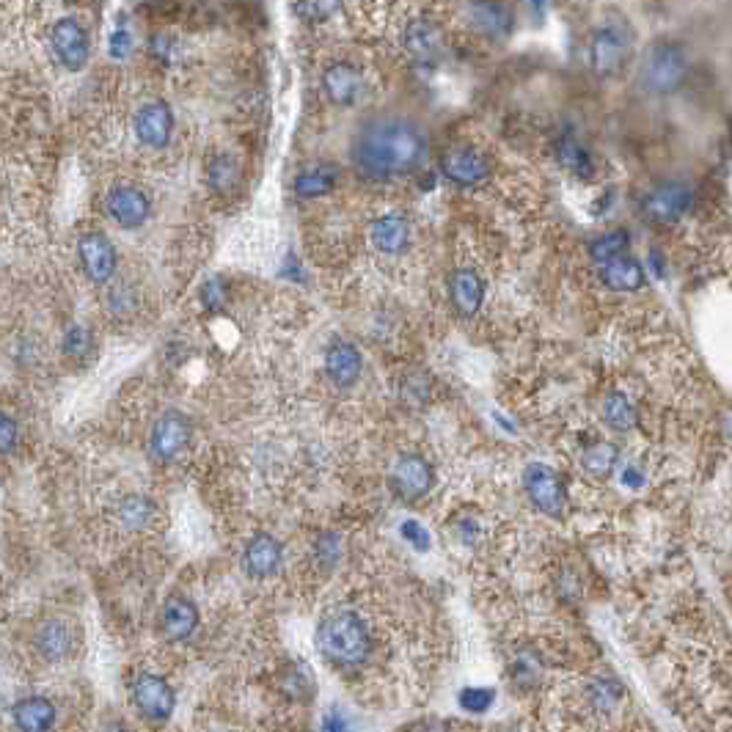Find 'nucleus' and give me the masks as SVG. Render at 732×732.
<instances>
[{
    "mask_svg": "<svg viewBox=\"0 0 732 732\" xmlns=\"http://www.w3.org/2000/svg\"><path fill=\"white\" fill-rule=\"evenodd\" d=\"M430 157V135L422 124L402 113H380L358 124L350 141L355 171L375 182L416 174Z\"/></svg>",
    "mask_w": 732,
    "mask_h": 732,
    "instance_id": "f257e3e1",
    "label": "nucleus"
},
{
    "mask_svg": "<svg viewBox=\"0 0 732 732\" xmlns=\"http://www.w3.org/2000/svg\"><path fill=\"white\" fill-rule=\"evenodd\" d=\"M317 650L333 669L353 672L372 653V636L355 611H333L317 628Z\"/></svg>",
    "mask_w": 732,
    "mask_h": 732,
    "instance_id": "f03ea898",
    "label": "nucleus"
},
{
    "mask_svg": "<svg viewBox=\"0 0 732 732\" xmlns=\"http://www.w3.org/2000/svg\"><path fill=\"white\" fill-rule=\"evenodd\" d=\"M686 53L683 47L675 42H658L650 47V53L644 56L642 64V83L644 89L655 91V94H669V91L680 89V83L686 78Z\"/></svg>",
    "mask_w": 732,
    "mask_h": 732,
    "instance_id": "7ed1b4c3",
    "label": "nucleus"
},
{
    "mask_svg": "<svg viewBox=\"0 0 732 732\" xmlns=\"http://www.w3.org/2000/svg\"><path fill=\"white\" fill-rule=\"evenodd\" d=\"M50 47H53V56H56L58 64L69 69V72H80V69L89 64V31L83 28L78 17H61L53 25V31H50Z\"/></svg>",
    "mask_w": 732,
    "mask_h": 732,
    "instance_id": "20e7f679",
    "label": "nucleus"
},
{
    "mask_svg": "<svg viewBox=\"0 0 732 732\" xmlns=\"http://www.w3.org/2000/svg\"><path fill=\"white\" fill-rule=\"evenodd\" d=\"M523 488H526V496L532 501L534 507L551 518H559L565 512L567 504V490L562 477L556 474L554 468L543 466V463H532L526 466L523 471Z\"/></svg>",
    "mask_w": 732,
    "mask_h": 732,
    "instance_id": "39448f33",
    "label": "nucleus"
},
{
    "mask_svg": "<svg viewBox=\"0 0 732 732\" xmlns=\"http://www.w3.org/2000/svg\"><path fill=\"white\" fill-rule=\"evenodd\" d=\"M435 485L433 466L422 455H402L391 471V490L402 501L424 499Z\"/></svg>",
    "mask_w": 732,
    "mask_h": 732,
    "instance_id": "423d86ee",
    "label": "nucleus"
},
{
    "mask_svg": "<svg viewBox=\"0 0 732 732\" xmlns=\"http://www.w3.org/2000/svg\"><path fill=\"white\" fill-rule=\"evenodd\" d=\"M78 259L80 265H83V273H86L94 284H108V281L116 276V267H119L116 245L100 232H89L80 237Z\"/></svg>",
    "mask_w": 732,
    "mask_h": 732,
    "instance_id": "0eeeda50",
    "label": "nucleus"
},
{
    "mask_svg": "<svg viewBox=\"0 0 732 732\" xmlns=\"http://www.w3.org/2000/svg\"><path fill=\"white\" fill-rule=\"evenodd\" d=\"M441 174L455 185L471 188L490 177V160L474 146H455L441 155Z\"/></svg>",
    "mask_w": 732,
    "mask_h": 732,
    "instance_id": "6e6552de",
    "label": "nucleus"
},
{
    "mask_svg": "<svg viewBox=\"0 0 732 732\" xmlns=\"http://www.w3.org/2000/svg\"><path fill=\"white\" fill-rule=\"evenodd\" d=\"M691 190L680 182H666V185H658L655 190H650L642 201V212L647 221L653 223H675L677 218H683L686 210L691 207Z\"/></svg>",
    "mask_w": 732,
    "mask_h": 732,
    "instance_id": "1a4fd4ad",
    "label": "nucleus"
},
{
    "mask_svg": "<svg viewBox=\"0 0 732 732\" xmlns=\"http://www.w3.org/2000/svg\"><path fill=\"white\" fill-rule=\"evenodd\" d=\"M190 444V422L179 411L163 413L152 427V438H149V452L157 460H174L185 452V446Z\"/></svg>",
    "mask_w": 732,
    "mask_h": 732,
    "instance_id": "9d476101",
    "label": "nucleus"
},
{
    "mask_svg": "<svg viewBox=\"0 0 732 732\" xmlns=\"http://www.w3.org/2000/svg\"><path fill=\"white\" fill-rule=\"evenodd\" d=\"M133 699L138 713L146 721H166L174 713L177 697L168 686V680L157 675H141L133 686Z\"/></svg>",
    "mask_w": 732,
    "mask_h": 732,
    "instance_id": "9b49d317",
    "label": "nucleus"
},
{
    "mask_svg": "<svg viewBox=\"0 0 732 732\" xmlns=\"http://www.w3.org/2000/svg\"><path fill=\"white\" fill-rule=\"evenodd\" d=\"M108 215L116 226L122 229H138L149 221L152 215V201L141 188L133 185H119L108 193Z\"/></svg>",
    "mask_w": 732,
    "mask_h": 732,
    "instance_id": "f8f14e48",
    "label": "nucleus"
},
{
    "mask_svg": "<svg viewBox=\"0 0 732 732\" xmlns=\"http://www.w3.org/2000/svg\"><path fill=\"white\" fill-rule=\"evenodd\" d=\"M174 130V113L163 100L146 102L141 111L135 113V135L138 141L149 149H163L171 141Z\"/></svg>",
    "mask_w": 732,
    "mask_h": 732,
    "instance_id": "ddd939ff",
    "label": "nucleus"
},
{
    "mask_svg": "<svg viewBox=\"0 0 732 732\" xmlns=\"http://www.w3.org/2000/svg\"><path fill=\"white\" fill-rule=\"evenodd\" d=\"M402 47L408 50V56L419 64H433L435 58L444 50V34L441 28L427 20V17H413L411 23L402 31Z\"/></svg>",
    "mask_w": 732,
    "mask_h": 732,
    "instance_id": "4468645a",
    "label": "nucleus"
},
{
    "mask_svg": "<svg viewBox=\"0 0 732 732\" xmlns=\"http://www.w3.org/2000/svg\"><path fill=\"white\" fill-rule=\"evenodd\" d=\"M364 89V78H361V72L353 67V64H333L322 72V91H325V97L331 105L336 108H350L355 100H358V94Z\"/></svg>",
    "mask_w": 732,
    "mask_h": 732,
    "instance_id": "2eb2a0df",
    "label": "nucleus"
},
{
    "mask_svg": "<svg viewBox=\"0 0 732 732\" xmlns=\"http://www.w3.org/2000/svg\"><path fill=\"white\" fill-rule=\"evenodd\" d=\"M589 58H592V69L598 75H614V72H620L625 58H628V42H625V36L617 28H600L598 34L592 36Z\"/></svg>",
    "mask_w": 732,
    "mask_h": 732,
    "instance_id": "dca6fc26",
    "label": "nucleus"
},
{
    "mask_svg": "<svg viewBox=\"0 0 732 732\" xmlns=\"http://www.w3.org/2000/svg\"><path fill=\"white\" fill-rule=\"evenodd\" d=\"M364 369V358L358 353V347L350 342H333L325 353V372L328 378L339 386V389H350L361 378Z\"/></svg>",
    "mask_w": 732,
    "mask_h": 732,
    "instance_id": "f3484780",
    "label": "nucleus"
},
{
    "mask_svg": "<svg viewBox=\"0 0 732 732\" xmlns=\"http://www.w3.org/2000/svg\"><path fill=\"white\" fill-rule=\"evenodd\" d=\"M449 298L460 317H474L485 300V281L477 270H455L449 278Z\"/></svg>",
    "mask_w": 732,
    "mask_h": 732,
    "instance_id": "a211bd4d",
    "label": "nucleus"
},
{
    "mask_svg": "<svg viewBox=\"0 0 732 732\" xmlns=\"http://www.w3.org/2000/svg\"><path fill=\"white\" fill-rule=\"evenodd\" d=\"M281 556H284V548L273 534H256L254 540L245 545V570L254 578L273 576L281 565Z\"/></svg>",
    "mask_w": 732,
    "mask_h": 732,
    "instance_id": "6ab92c4d",
    "label": "nucleus"
},
{
    "mask_svg": "<svg viewBox=\"0 0 732 732\" xmlns=\"http://www.w3.org/2000/svg\"><path fill=\"white\" fill-rule=\"evenodd\" d=\"M372 243L383 254H402L408 248V243H411V223L405 221L400 212L380 215L378 221L372 223Z\"/></svg>",
    "mask_w": 732,
    "mask_h": 732,
    "instance_id": "aec40b11",
    "label": "nucleus"
},
{
    "mask_svg": "<svg viewBox=\"0 0 732 732\" xmlns=\"http://www.w3.org/2000/svg\"><path fill=\"white\" fill-rule=\"evenodd\" d=\"M468 17H471V25L479 34L488 36V39H507L512 34V25H515L510 6H499V3L468 6Z\"/></svg>",
    "mask_w": 732,
    "mask_h": 732,
    "instance_id": "412c9836",
    "label": "nucleus"
},
{
    "mask_svg": "<svg viewBox=\"0 0 732 732\" xmlns=\"http://www.w3.org/2000/svg\"><path fill=\"white\" fill-rule=\"evenodd\" d=\"M160 625H163V633L171 642H185L188 636H193L196 625H199V611L188 598H171L163 606Z\"/></svg>",
    "mask_w": 732,
    "mask_h": 732,
    "instance_id": "4be33fe9",
    "label": "nucleus"
},
{
    "mask_svg": "<svg viewBox=\"0 0 732 732\" xmlns=\"http://www.w3.org/2000/svg\"><path fill=\"white\" fill-rule=\"evenodd\" d=\"M14 724L20 732H50L56 724V708L45 697H25L14 708Z\"/></svg>",
    "mask_w": 732,
    "mask_h": 732,
    "instance_id": "5701e85b",
    "label": "nucleus"
},
{
    "mask_svg": "<svg viewBox=\"0 0 732 732\" xmlns=\"http://www.w3.org/2000/svg\"><path fill=\"white\" fill-rule=\"evenodd\" d=\"M600 281L609 289H617V292H636V289L644 287V270L636 259L622 256L617 262L600 267Z\"/></svg>",
    "mask_w": 732,
    "mask_h": 732,
    "instance_id": "b1692460",
    "label": "nucleus"
},
{
    "mask_svg": "<svg viewBox=\"0 0 732 732\" xmlns=\"http://www.w3.org/2000/svg\"><path fill=\"white\" fill-rule=\"evenodd\" d=\"M72 631H69L67 622L61 620H50L42 625V631L36 636V647L39 653L45 655L47 661H61L72 653Z\"/></svg>",
    "mask_w": 732,
    "mask_h": 732,
    "instance_id": "393cba45",
    "label": "nucleus"
},
{
    "mask_svg": "<svg viewBox=\"0 0 732 732\" xmlns=\"http://www.w3.org/2000/svg\"><path fill=\"white\" fill-rule=\"evenodd\" d=\"M155 515H157L155 501L146 499V496H138V493L122 499L119 510H116V518H119V523H122L124 529H130V532L149 529L152 521H155Z\"/></svg>",
    "mask_w": 732,
    "mask_h": 732,
    "instance_id": "a878e982",
    "label": "nucleus"
},
{
    "mask_svg": "<svg viewBox=\"0 0 732 732\" xmlns=\"http://www.w3.org/2000/svg\"><path fill=\"white\" fill-rule=\"evenodd\" d=\"M207 182L215 193L221 196H232L237 185H240V166L237 160L229 155H215L207 166Z\"/></svg>",
    "mask_w": 732,
    "mask_h": 732,
    "instance_id": "bb28decb",
    "label": "nucleus"
},
{
    "mask_svg": "<svg viewBox=\"0 0 732 732\" xmlns=\"http://www.w3.org/2000/svg\"><path fill=\"white\" fill-rule=\"evenodd\" d=\"M617 457H620L617 446L606 444V441H598V444H592L587 452L581 455V466H584V471H587L589 477L606 479L611 477V471L617 466Z\"/></svg>",
    "mask_w": 732,
    "mask_h": 732,
    "instance_id": "cd10ccee",
    "label": "nucleus"
},
{
    "mask_svg": "<svg viewBox=\"0 0 732 732\" xmlns=\"http://www.w3.org/2000/svg\"><path fill=\"white\" fill-rule=\"evenodd\" d=\"M336 185V174L333 171H325V168H314V171H303L295 177L292 182V190L298 199H320V196H328Z\"/></svg>",
    "mask_w": 732,
    "mask_h": 732,
    "instance_id": "c85d7f7f",
    "label": "nucleus"
},
{
    "mask_svg": "<svg viewBox=\"0 0 732 732\" xmlns=\"http://www.w3.org/2000/svg\"><path fill=\"white\" fill-rule=\"evenodd\" d=\"M556 157H559V163H562L570 174H576V177L581 179H589L592 177V171H595L589 152L578 144V141H573V138H562V141H559V146H556Z\"/></svg>",
    "mask_w": 732,
    "mask_h": 732,
    "instance_id": "c756f323",
    "label": "nucleus"
},
{
    "mask_svg": "<svg viewBox=\"0 0 732 732\" xmlns=\"http://www.w3.org/2000/svg\"><path fill=\"white\" fill-rule=\"evenodd\" d=\"M628 245H631V240H628V232H625V229H617V232L603 234V237H598L595 243L589 245V256L606 267V265H611V262L622 259L625 251H628Z\"/></svg>",
    "mask_w": 732,
    "mask_h": 732,
    "instance_id": "7c9ffc66",
    "label": "nucleus"
},
{
    "mask_svg": "<svg viewBox=\"0 0 732 732\" xmlns=\"http://www.w3.org/2000/svg\"><path fill=\"white\" fill-rule=\"evenodd\" d=\"M603 419L614 433H628L636 424V411L625 394H611L609 400L603 402Z\"/></svg>",
    "mask_w": 732,
    "mask_h": 732,
    "instance_id": "2f4dec72",
    "label": "nucleus"
},
{
    "mask_svg": "<svg viewBox=\"0 0 732 732\" xmlns=\"http://www.w3.org/2000/svg\"><path fill=\"white\" fill-rule=\"evenodd\" d=\"M61 350H64V355H69V358L83 361V358L94 350V336H91L89 328L72 325V328H67V333H64V339H61Z\"/></svg>",
    "mask_w": 732,
    "mask_h": 732,
    "instance_id": "473e14b6",
    "label": "nucleus"
},
{
    "mask_svg": "<svg viewBox=\"0 0 732 732\" xmlns=\"http://www.w3.org/2000/svg\"><path fill=\"white\" fill-rule=\"evenodd\" d=\"M493 699H496V691L493 688H479V686H466L460 691V708L468 710V713H485V710L493 705Z\"/></svg>",
    "mask_w": 732,
    "mask_h": 732,
    "instance_id": "72a5a7b5",
    "label": "nucleus"
},
{
    "mask_svg": "<svg viewBox=\"0 0 732 732\" xmlns=\"http://www.w3.org/2000/svg\"><path fill=\"white\" fill-rule=\"evenodd\" d=\"M201 303L212 311L221 309L223 303H226V284H223L221 278H210V281L201 287Z\"/></svg>",
    "mask_w": 732,
    "mask_h": 732,
    "instance_id": "f704fd0d",
    "label": "nucleus"
},
{
    "mask_svg": "<svg viewBox=\"0 0 732 732\" xmlns=\"http://www.w3.org/2000/svg\"><path fill=\"white\" fill-rule=\"evenodd\" d=\"M402 537H405L413 548H419V551H427V548H430V532L424 529L422 523L416 521L402 523Z\"/></svg>",
    "mask_w": 732,
    "mask_h": 732,
    "instance_id": "c9c22d12",
    "label": "nucleus"
},
{
    "mask_svg": "<svg viewBox=\"0 0 732 732\" xmlns=\"http://www.w3.org/2000/svg\"><path fill=\"white\" fill-rule=\"evenodd\" d=\"M17 435H20L17 422H14L12 416H3V419H0V449H3V455L12 452V446L17 444Z\"/></svg>",
    "mask_w": 732,
    "mask_h": 732,
    "instance_id": "e433bc0d",
    "label": "nucleus"
},
{
    "mask_svg": "<svg viewBox=\"0 0 732 732\" xmlns=\"http://www.w3.org/2000/svg\"><path fill=\"white\" fill-rule=\"evenodd\" d=\"M111 56L113 58H124V56H130V50H133V36H130V31H124V28H119V31H113L111 36Z\"/></svg>",
    "mask_w": 732,
    "mask_h": 732,
    "instance_id": "4c0bfd02",
    "label": "nucleus"
},
{
    "mask_svg": "<svg viewBox=\"0 0 732 732\" xmlns=\"http://www.w3.org/2000/svg\"><path fill=\"white\" fill-rule=\"evenodd\" d=\"M339 6L336 3H306V6H295V12L303 17H314V20H328Z\"/></svg>",
    "mask_w": 732,
    "mask_h": 732,
    "instance_id": "58836bf2",
    "label": "nucleus"
},
{
    "mask_svg": "<svg viewBox=\"0 0 732 732\" xmlns=\"http://www.w3.org/2000/svg\"><path fill=\"white\" fill-rule=\"evenodd\" d=\"M322 730L325 732H350V724L344 719L339 710H331L328 716H325V724H322Z\"/></svg>",
    "mask_w": 732,
    "mask_h": 732,
    "instance_id": "ea45409f",
    "label": "nucleus"
},
{
    "mask_svg": "<svg viewBox=\"0 0 732 732\" xmlns=\"http://www.w3.org/2000/svg\"><path fill=\"white\" fill-rule=\"evenodd\" d=\"M622 479H625V485H631V488H639V485H642V474H639V471H633V468H628Z\"/></svg>",
    "mask_w": 732,
    "mask_h": 732,
    "instance_id": "a19ab883",
    "label": "nucleus"
},
{
    "mask_svg": "<svg viewBox=\"0 0 732 732\" xmlns=\"http://www.w3.org/2000/svg\"><path fill=\"white\" fill-rule=\"evenodd\" d=\"M105 732H127V730H124V727H108Z\"/></svg>",
    "mask_w": 732,
    "mask_h": 732,
    "instance_id": "79ce46f5",
    "label": "nucleus"
}]
</instances>
